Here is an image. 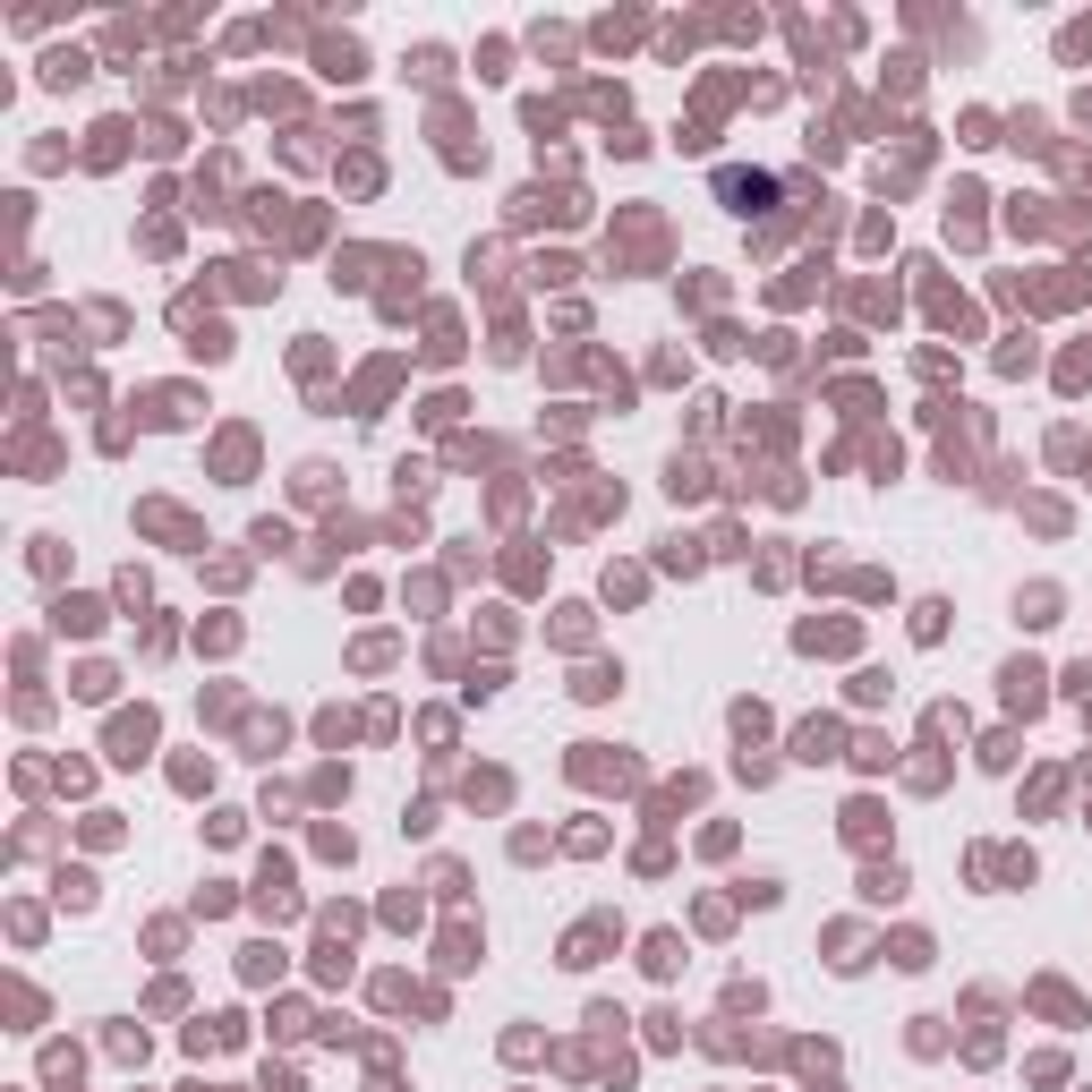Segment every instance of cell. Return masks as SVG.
<instances>
[{
  "label": "cell",
  "mask_w": 1092,
  "mask_h": 1092,
  "mask_svg": "<svg viewBox=\"0 0 1092 1092\" xmlns=\"http://www.w3.org/2000/svg\"><path fill=\"white\" fill-rule=\"evenodd\" d=\"M717 189H726V197H735V214H751V205L768 197V180H751V171H726V180H717Z\"/></svg>",
  "instance_id": "cell-1"
}]
</instances>
